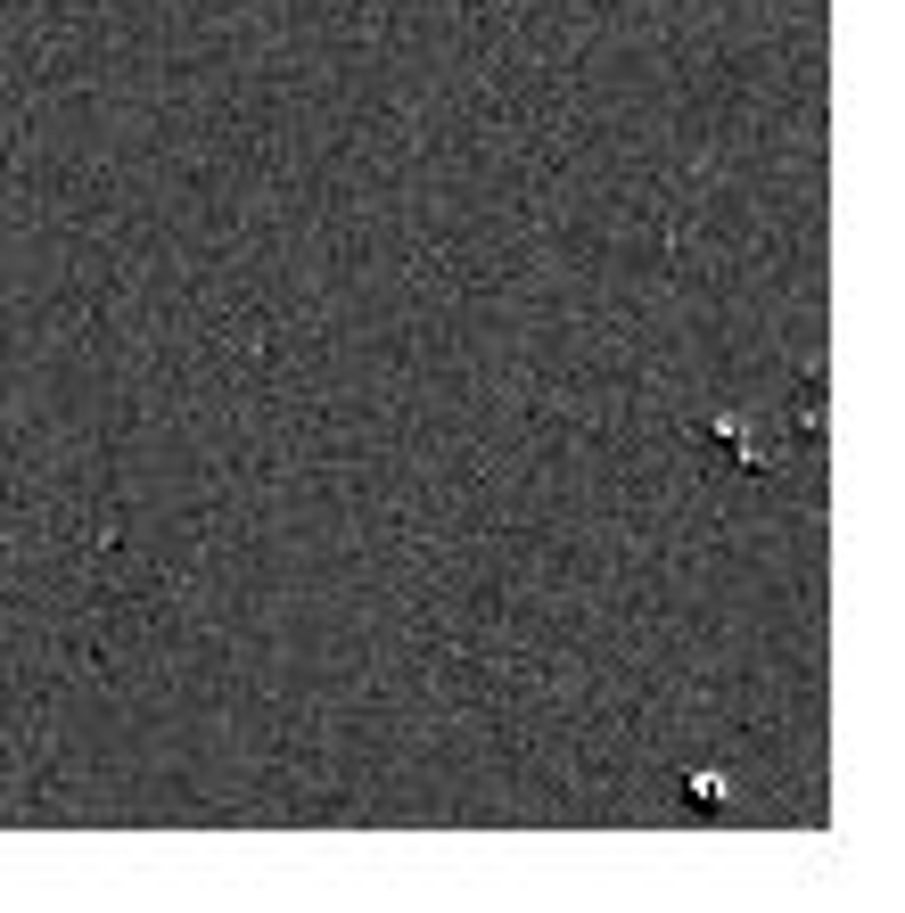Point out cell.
<instances>
[{
	"mask_svg": "<svg viewBox=\"0 0 905 913\" xmlns=\"http://www.w3.org/2000/svg\"><path fill=\"white\" fill-rule=\"evenodd\" d=\"M683 790H692V807H700V815H716V807H725V774H692Z\"/></svg>",
	"mask_w": 905,
	"mask_h": 913,
	"instance_id": "2",
	"label": "cell"
},
{
	"mask_svg": "<svg viewBox=\"0 0 905 913\" xmlns=\"http://www.w3.org/2000/svg\"><path fill=\"white\" fill-rule=\"evenodd\" d=\"M790 436H815V445H824V379L799 388V404H790Z\"/></svg>",
	"mask_w": 905,
	"mask_h": 913,
	"instance_id": "1",
	"label": "cell"
}]
</instances>
